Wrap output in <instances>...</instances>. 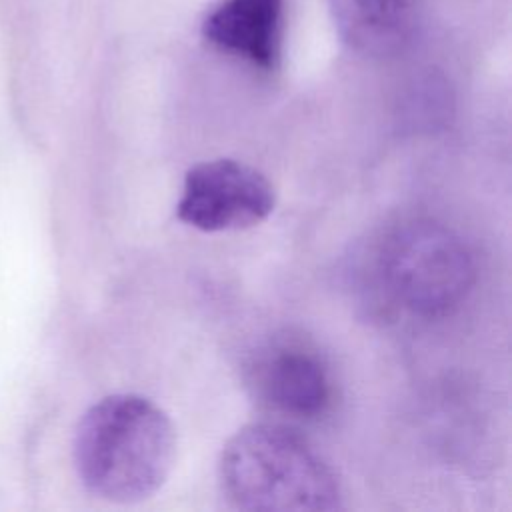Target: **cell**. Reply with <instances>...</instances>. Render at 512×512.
<instances>
[{
	"mask_svg": "<svg viewBox=\"0 0 512 512\" xmlns=\"http://www.w3.org/2000/svg\"><path fill=\"white\" fill-rule=\"evenodd\" d=\"M176 458L168 414L144 396L112 394L90 406L74 434V466L94 496L134 504L166 482Z\"/></svg>",
	"mask_w": 512,
	"mask_h": 512,
	"instance_id": "cell-1",
	"label": "cell"
},
{
	"mask_svg": "<svg viewBox=\"0 0 512 512\" xmlns=\"http://www.w3.org/2000/svg\"><path fill=\"white\" fill-rule=\"evenodd\" d=\"M218 484L228 506L246 512H330L342 508L332 466L298 432L248 424L222 448Z\"/></svg>",
	"mask_w": 512,
	"mask_h": 512,
	"instance_id": "cell-2",
	"label": "cell"
},
{
	"mask_svg": "<svg viewBox=\"0 0 512 512\" xmlns=\"http://www.w3.org/2000/svg\"><path fill=\"white\" fill-rule=\"evenodd\" d=\"M342 40L360 54L396 52L410 32L412 0H330Z\"/></svg>",
	"mask_w": 512,
	"mask_h": 512,
	"instance_id": "cell-7",
	"label": "cell"
},
{
	"mask_svg": "<svg viewBox=\"0 0 512 512\" xmlns=\"http://www.w3.org/2000/svg\"><path fill=\"white\" fill-rule=\"evenodd\" d=\"M380 274L388 294L406 310L438 316L456 308L474 280L462 240L434 222H410L382 246Z\"/></svg>",
	"mask_w": 512,
	"mask_h": 512,
	"instance_id": "cell-3",
	"label": "cell"
},
{
	"mask_svg": "<svg viewBox=\"0 0 512 512\" xmlns=\"http://www.w3.org/2000/svg\"><path fill=\"white\" fill-rule=\"evenodd\" d=\"M274 210V188L268 178L238 160L216 158L194 164L176 204L178 220L202 232L250 228Z\"/></svg>",
	"mask_w": 512,
	"mask_h": 512,
	"instance_id": "cell-4",
	"label": "cell"
},
{
	"mask_svg": "<svg viewBox=\"0 0 512 512\" xmlns=\"http://www.w3.org/2000/svg\"><path fill=\"white\" fill-rule=\"evenodd\" d=\"M246 382L262 406L298 420L320 416L332 398L330 376L320 356L294 342L258 352L248 366Z\"/></svg>",
	"mask_w": 512,
	"mask_h": 512,
	"instance_id": "cell-5",
	"label": "cell"
},
{
	"mask_svg": "<svg viewBox=\"0 0 512 512\" xmlns=\"http://www.w3.org/2000/svg\"><path fill=\"white\" fill-rule=\"evenodd\" d=\"M282 0H224L204 22V36L218 48L260 68L280 56Z\"/></svg>",
	"mask_w": 512,
	"mask_h": 512,
	"instance_id": "cell-6",
	"label": "cell"
}]
</instances>
